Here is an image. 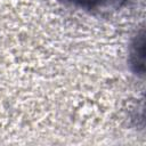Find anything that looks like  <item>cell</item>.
Returning a JSON list of instances; mask_svg holds the SVG:
<instances>
[{
	"label": "cell",
	"mask_w": 146,
	"mask_h": 146,
	"mask_svg": "<svg viewBox=\"0 0 146 146\" xmlns=\"http://www.w3.org/2000/svg\"><path fill=\"white\" fill-rule=\"evenodd\" d=\"M73 6L89 11H110L119 9L127 0H66Z\"/></svg>",
	"instance_id": "1"
}]
</instances>
